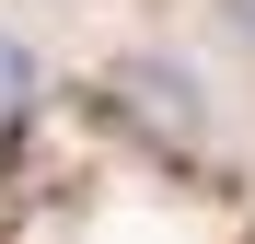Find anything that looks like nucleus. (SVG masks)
Segmentation results:
<instances>
[{"label": "nucleus", "instance_id": "obj_2", "mask_svg": "<svg viewBox=\"0 0 255 244\" xmlns=\"http://www.w3.org/2000/svg\"><path fill=\"white\" fill-rule=\"evenodd\" d=\"M35 93H47V58H35L23 35H0V128H12V116H23Z\"/></svg>", "mask_w": 255, "mask_h": 244}, {"label": "nucleus", "instance_id": "obj_1", "mask_svg": "<svg viewBox=\"0 0 255 244\" xmlns=\"http://www.w3.org/2000/svg\"><path fill=\"white\" fill-rule=\"evenodd\" d=\"M116 105H139L162 140H197V116H209V105H197V81H186V70H162V58H116Z\"/></svg>", "mask_w": 255, "mask_h": 244}]
</instances>
